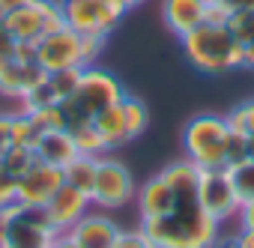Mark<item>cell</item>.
Listing matches in <instances>:
<instances>
[{
    "label": "cell",
    "instance_id": "1",
    "mask_svg": "<svg viewBox=\"0 0 254 248\" xmlns=\"http://www.w3.org/2000/svg\"><path fill=\"white\" fill-rule=\"evenodd\" d=\"M221 227L200 200H177L168 215L144 218L141 230L156 248H212L221 236Z\"/></svg>",
    "mask_w": 254,
    "mask_h": 248
},
{
    "label": "cell",
    "instance_id": "2",
    "mask_svg": "<svg viewBox=\"0 0 254 248\" xmlns=\"http://www.w3.org/2000/svg\"><path fill=\"white\" fill-rule=\"evenodd\" d=\"M186 60L203 72V75H224L242 66L245 48L233 39V33L227 30V24H197L194 30H189L186 36H180Z\"/></svg>",
    "mask_w": 254,
    "mask_h": 248
},
{
    "label": "cell",
    "instance_id": "3",
    "mask_svg": "<svg viewBox=\"0 0 254 248\" xmlns=\"http://www.w3.org/2000/svg\"><path fill=\"white\" fill-rule=\"evenodd\" d=\"M105 48L102 36H81L72 27H57L51 33H45L33 51H36V63L45 72H60V69H87L96 66L99 54Z\"/></svg>",
    "mask_w": 254,
    "mask_h": 248
},
{
    "label": "cell",
    "instance_id": "4",
    "mask_svg": "<svg viewBox=\"0 0 254 248\" xmlns=\"http://www.w3.org/2000/svg\"><path fill=\"white\" fill-rule=\"evenodd\" d=\"M123 96H126V90H123L120 78L111 75L108 69H99V66L81 69V81H78L75 93L66 102H60L63 117H66V129L75 126V123L96 120V114H102L105 108L117 105Z\"/></svg>",
    "mask_w": 254,
    "mask_h": 248
},
{
    "label": "cell",
    "instance_id": "5",
    "mask_svg": "<svg viewBox=\"0 0 254 248\" xmlns=\"http://www.w3.org/2000/svg\"><path fill=\"white\" fill-rule=\"evenodd\" d=\"M57 236L45 206L12 200L0 209V248H48Z\"/></svg>",
    "mask_w": 254,
    "mask_h": 248
},
{
    "label": "cell",
    "instance_id": "6",
    "mask_svg": "<svg viewBox=\"0 0 254 248\" xmlns=\"http://www.w3.org/2000/svg\"><path fill=\"white\" fill-rule=\"evenodd\" d=\"M227 141L230 126L224 114H197L183 129V153L200 171L227 168Z\"/></svg>",
    "mask_w": 254,
    "mask_h": 248
},
{
    "label": "cell",
    "instance_id": "7",
    "mask_svg": "<svg viewBox=\"0 0 254 248\" xmlns=\"http://www.w3.org/2000/svg\"><path fill=\"white\" fill-rule=\"evenodd\" d=\"M138 194V186H135V177L132 171L126 168L120 159L114 156H99V165H96V183H93V191H90V200L96 209H123L126 203H132Z\"/></svg>",
    "mask_w": 254,
    "mask_h": 248
},
{
    "label": "cell",
    "instance_id": "8",
    "mask_svg": "<svg viewBox=\"0 0 254 248\" xmlns=\"http://www.w3.org/2000/svg\"><path fill=\"white\" fill-rule=\"evenodd\" d=\"M3 27L27 45H36L45 33L63 27V15H60V3L57 0H30V3L6 12Z\"/></svg>",
    "mask_w": 254,
    "mask_h": 248
},
{
    "label": "cell",
    "instance_id": "9",
    "mask_svg": "<svg viewBox=\"0 0 254 248\" xmlns=\"http://www.w3.org/2000/svg\"><path fill=\"white\" fill-rule=\"evenodd\" d=\"M60 3V15L63 24L72 27L81 36H102L108 39L114 33V27L120 24L123 15H117L114 9H108L99 0H57Z\"/></svg>",
    "mask_w": 254,
    "mask_h": 248
},
{
    "label": "cell",
    "instance_id": "10",
    "mask_svg": "<svg viewBox=\"0 0 254 248\" xmlns=\"http://www.w3.org/2000/svg\"><path fill=\"white\" fill-rule=\"evenodd\" d=\"M197 200L200 206L218 221V224H227V221H236L239 215V197L233 191V183L227 177L224 168H206L200 171V183H197Z\"/></svg>",
    "mask_w": 254,
    "mask_h": 248
},
{
    "label": "cell",
    "instance_id": "11",
    "mask_svg": "<svg viewBox=\"0 0 254 248\" xmlns=\"http://www.w3.org/2000/svg\"><path fill=\"white\" fill-rule=\"evenodd\" d=\"M120 233V224L105 212V209H90L87 215H81L63 236H69L78 248H114Z\"/></svg>",
    "mask_w": 254,
    "mask_h": 248
},
{
    "label": "cell",
    "instance_id": "12",
    "mask_svg": "<svg viewBox=\"0 0 254 248\" xmlns=\"http://www.w3.org/2000/svg\"><path fill=\"white\" fill-rule=\"evenodd\" d=\"M63 183H66L63 168L45 165V162L36 159V165L18 180V194H15V200L30 203V206H45V203L57 194V188H60Z\"/></svg>",
    "mask_w": 254,
    "mask_h": 248
},
{
    "label": "cell",
    "instance_id": "13",
    "mask_svg": "<svg viewBox=\"0 0 254 248\" xmlns=\"http://www.w3.org/2000/svg\"><path fill=\"white\" fill-rule=\"evenodd\" d=\"M45 69L36 60H24V57H12L0 66V96L6 99H24L30 90H36L45 81Z\"/></svg>",
    "mask_w": 254,
    "mask_h": 248
},
{
    "label": "cell",
    "instance_id": "14",
    "mask_svg": "<svg viewBox=\"0 0 254 248\" xmlns=\"http://www.w3.org/2000/svg\"><path fill=\"white\" fill-rule=\"evenodd\" d=\"M90 209H93L90 194H84V191L72 188L69 183H63V186L57 188V194L45 203V212H48L51 224L57 227V233H66V230H69L81 215H87Z\"/></svg>",
    "mask_w": 254,
    "mask_h": 248
},
{
    "label": "cell",
    "instance_id": "15",
    "mask_svg": "<svg viewBox=\"0 0 254 248\" xmlns=\"http://www.w3.org/2000/svg\"><path fill=\"white\" fill-rule=\"evenodd\" d=\"M209 0H162V18L174 36H186L206 21Z\"/></svg>",
    "mask_w": 254,
    "mask_h": 248
},
{
    "label": "cell",
    "instance_id": "16",
    "mask_svg": "<svg viewBox=\"0 0 254 248\" xmlns=\"http://www.w3.org/2000/svg\"><path fill=\"white\" fill-rule=\"evenodd\" d=\"M138 212H141V221L144 218H159V215H168L171 209H174V203H177V197H174V191H171V186L162 180V174H156V177H150L141 188H138Z\"/></svg>",
    "mask_w": 254,
    "mask_h": 248
},
{
    "label": "cell",
    "instance_id": "17",
    "mask_svg": "<svg viewBox=\"0 0 254 248\" xmlns=\"http://www.w3.org/2000/svg\"><path fill=\"white\" fill-rule=\"evenodd\" d=\"M126 99V96H123ZM123 99L117 102V105H111V108H105L102 114H96V129H99V135H102V141H105V147H108V153H114V150H120V147H126L132 141V135H129V123H126V108H123Z\"/></svg>",
    "mask_w": 254,
    "mask_h": 248
},
{
    "label": "cell",
    "instance_id": "18",
    "mask_svg": "<svg viewBox=\"0 0 254 248\" xmlns=\"http://www.w3.org/2000/svg\"><path fill=\"white\" fill-rule=\"evenodd\" d=\"M33 153H36V159H39V162L54 165V168H66L75 156H81V153H78V147H75V141L69 138V132H66V129L42 132V135H39V141H36V147H33Z\"/></svg>",
    "mask_w": 254,
    "mask_h": 248
},
{
    "label": "cell",
    "instance_id": "19",
    "mask_svg": "<svg viewBox=\"0 0 254 248\" xmlns=\"http://www.w3.org/2000/svg\"><path fill=\"white\" fill-rule=\"evenodd\" d=\"M96 165H99L96 156H75V159L63 168V177H66V183H69L72 188L90 194V191H93V183H96Z\"/></svg>",
    "mask_w": 254,
    "mask_h": 248
},
{
    "label": "cell",
    "instance_id": "20",
    "mask_svg": "<svg viewBox=\"0 0 254 248\" xmlns=\"http://www.w3.org/2000/svg\"><path fill=\"white\" fill-rule=\"evenodd\" d=\"M66 132H69V138L75 141V147H78L81 156H96V159H99V156L108 153V147H105V141H102V135H99V129H96L93 120L75 123V126H69Z\"/></svg>",
    "mask_w": 254,
    "mask_h": 248
},
{
    "label": "cell",
    "instance_id": "21",
    "mask_svg": "<svg viewBox=\"0 0 254 248\" xmlns=\"http://www.w3.org/2000/svg\"><path fill=\"white\" fill-rule=\"evenodd\" d=\"M230 183H233V191L239 197V203H251L254 200V159H245L233 168H224Z\"/></svg>",
    "mask_w": 254,
    "mask_h": 248
},
{
    "label": "cell",
    "instance_id": "22",
    "mask_svg": "<svg viewBox=\"0 0 254 248\" xmlns=\"http://www.w3.org/2000/svg\"><path fill=\"white\" fill-rule=\"evenodd\" d=\"M39 126L33 123V117L30 114H24V111H18V114H12V138H15V147H36V141H39Z\"/></svg>",
    "mask_w": 254,
    "mask_h": 248
},
{
    "label": "cell",
    "instance_id": "23",
    "mask_svg": "<svg viewBox=\"0 0 254 248\" xmlns=\"http://www.w3.org/2000/svg\"><path fill=\"white\" fill-rule=\"evenodd\" d=\"M123 108H126V123H129V135H132V141H135L138 135H144L147 123H150L147 105H144L141 99H135V96H129V93H126V99H123Z\"/></svg>",
    "mask_w": 254,
    "mask_h": 248
},
{
    "label": "cell",
    "instance_id": "24",
    "mask_svg": "<svg viewBox=\"0 0 254 248\" xmlns=\"http://www.w3.org/2000/svg\"><path fill=\"white\" fill-rule=\"evenodd\" d=\"M0 165H3L15 180H21V177L36 165V153H33L30 147H12L3 159H0Z\"/></svg>",
    "mask_w": 254,
    "mask_h": 248
},
{
    "label": "cell",
    "instance_id": "25",
    "mask_svg": "<svg viewBox=\"0 0 254 248\" xmlns=\"http://www.w3.org/2000/svg\"><path fill=\"white\" fill-rule=\"evenodd\" d=\"M227 117V126H230V132H236V135H254V99H248V102H242V105H236L230 114H224Z\"/></svg>",
    "mask_w": 254,
    "mask_h": 248
},
{
    "label": "cell",
    "instance_id": "26",
    "mask_svg": "<svg viewBox=\"0 0 254 248\" xmlns=\"http://www.w3.org/2000/svg\"><path fill=\"white\" fill-rule=\"evenodd\" d=\"M227 30L233 33V39L239 45H248L254 39V9H239V12H230L227 18Z\"/></svg>",
    "mask_w": 254,
    "mask_h": 248
},
{
    "label": "cell",
    "instance_id": "27",
    "mask_svg": "<svg viewBox=\"0 0 254 248\" xmlns=\"http://www.w3.org/2000/svg\"><path fill=\"white\" fill-rule=\"evenodd\" d=\"M33 123L39 126V132H57V129H66V117H63V108L60 105H51V108H39L30 114Z\"/></svg>",
    "mask_w": 254,
    "mask_h": 248
},
{
    "label": "cell",
    "instance_id": "28",
    "mask_svg": "<svg viewBox=\"0 0 254 248\" xmlns=\"http://www.w3.org/2000/svg\"><path fill=\"white\" fill-rule=\"evenodd\" d=\"M114 248H156V245L150 242V236H147L141 227H132V230H123V227H120Z\"/></svg>",
    "mask_w": 254,
    "mask_h": 248
},
{
    "label": "cell",
    "instance_id": "29",
    "mask_svg": "<svg viewBox=\"0 0 254 248\" xmlns=\"http://www.w3.org/2000/svg\"><path fill=\"white\" fill-rule=\"evenodd\" d=\"M15 194H18V180H15L3 165H0V209H3L6 203H12Z\"/></svg>",
    "mask_w": 254,
    "mask_h": 248
},
{
    "label": "cell",
    "instance_id": "30",
    "mask_svg": "<svg viewBox=\"0 0 254 248\" xmlns=\"http://www.w3.org/2000/svg\"><path fill=\"white\" fill-rule=\"evenodd\" d=\"M12 147H15V138H12V114H0V159H3Z\"/></svg>",
    "mask_w": 254,
    "mask_h": 248
},
{
    "label": "cell",
    "instance_id": "31",
    "mask_svg": "<svg viewBox=\"0 0 254 248\" xmlns=\"http://www.w3.org/2000/svg\"><path fill=\"white\" fill-rule=\"evenodd\" d=\"M15 51H18V39H15L3 24H0V66H3L6 60H12Z\"/></svg>",
    "mask_w": 254,
    "mask_h": 248
},
{
    "label": "cell",
    "instance_id": "32",
    "mask_svg": "<svg viewBox=\"0 0 254 248\" xmlns=\"http://www.w3.org/2000/svg\"><path fill=\"white\" fill-rule=\"evenodd\" d=\"M236 224H239V230H248V233H254V200H251V203H242V206H239Z\"/></svg>",
    "mask_w": 254,
    "mask_h": 248
},
{
    "label": "cell",
    "instance_id": "33",
    "mask_svg": "<svg viewBox=\"0 0 254 248\" xmlns=\"http://www.w3.org/2000/svg\"><path fill=\"white\" fill-rule=\"evenodd\" d=\"M209 3L221 6L224 12H239V9H254V0H209Z\"/></svg>",
    "mask_w": 254,
    "mask_h": 248
},
{
    "label": "cell",
    "instance_id": "34",
    "mask_svg": "<svg viewBox=\"0 0 254 248\" xmlns=\"http://www.w3.org/2000/svg\"><path fill=\"white\" fill-rule=\"evenodd\" d=\"M227 18H230V12H224L221 6H215V3L206 6V24H227Z\"/></svg>",
    "mask_w": 254,
    "mask_h": 248
},
{
    "label": "cell",
    "instance_id": "35",
    "mask_svg": "<svg viewBox=\"0 0 254 248\" xmlns=\"http://www.w3.org/2000/svg\"><path fill=\"white\" fill-rule=\"evenodd\" d=\"M212 248H245V245H242L239 233L233 230V233H221V236H218V242H215Z\"/></svg>",
    "mask_w": 254,
    "mask_h": 248
},
{
    "label": "cell",
    "instance_id": "36",
    "mask_svg": "<svg viewBox=\"0 0 254 248\" xmlns=\"http://www.w3.org/2000/svg\"><path fill=\"white\" fill-rule=\"evenodd\" d=\"M245 48V57H242V66H248V69H254V39L248 42V45H242Z\"/></svg>",
    "mask_w": 254,
    "mask_h": 248
},
{
    "label": "cell",
    "instance_id": "37",
    "mask_svg": "<svg viewBox=\"0 0 254 248\" xmlns=\"http://www.w3.org/2000/svg\"><path fill=\"white\" fill-rule=\"evenodd\" d=\"M24 3H30V0H0V6H3L6 12H12V9H18V6H24Z\"/></svg>",
    "mask_w": 254,
    "mask_h": 248
},
{
    "label": "cell",
    "instance_id": "38",
    "mask_svg": "<svg viewBox=\"0 0 254 248\" xmlns=\"http://www.w3.org/2000/svg\"><path fill=\"white\" fill-rule=\"evenodd\" d=\"M57 248H78V245H75L69 236H63V233H60V236H57Z\"/></svg>",
    "mask_w": 254,
    "mask_h": 248
},
{
    "label": "cell",
    "instance_id": "39",
    "mask_svg": "<svg viewBox=\"0 0 254 248\" xmlns=\"http://www.w3.org/2000/svg\"><path fill=\"white\" fill-rule=\"evenodd\" d=\"M245 150H248V159H254V135L245 138Z\"/></svg>",
    "mask_w": 254,
    "mask_h": 248
},
{
    "label": "cell",
    "instance_id": "40",
    "mask_svg": "<svg viewBox=\"0 0 254 248\" xmlns=\"http://www.w3.org/2000/svg\"><path fill=\"white\" fill-rule=\"evenodd\" d=\"M141 3H144V0H126V6H129V9L132 6H141Z\"/></svg>",
    "mask_w": 254,
    "mask_h": 248
},
{
    "label": "cell",
    "instance_id": "41",
    "mask_svg": "<svg viewBox=\"0 0 254 248\" xmlns=\"http://www.w3.org/2000/svg\"><path fill=\"white\" fill-rule=\"evenodd\" d=\"M3 18H6V9H3V6H0V24H3Z\"/></svg>",
    "mask_w": 254,
    "mask_h": 248
},
{
    "label": "cell",
    "instance_id": "42",
    "mask_svg": "<svg viewBox=\"0 0 254 248\" xmlns=\"http://www.w3.org/2000/svg\"><path fill=\"white\" fill-rule=\"evenodd\" d=\"M48 248H57V239H54V245H48Z\"/></svg>",
    "mask_w": 254,
    "mask_h": 248
}]
</instances>
